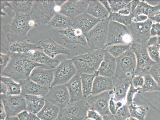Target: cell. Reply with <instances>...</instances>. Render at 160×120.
Listing matches in <instances>:
<instances>
[{
  "label": "cell",
  "instance_id": "obj_1",
  "mask_svg": "<svg viewBox=\"0 0 160 120\" xmlns=\"http://www.w3.org/2000/svg\"><path fill=\"white\" fill-rule=\"evenodd\" d=\"M9 53L11 61L6 68L1 73V75L9 77L17 83H20L29 78L32 71L36 67L47 68L33 62L27 54Z\"/></svg>",
  "mask_w": 160,
  "mask_h": 120
},
{
  "label": "cell",
  "instance_id": "obj_2",
  "mask_svg": "<svg viewBox=\"0 0 160 120\" xmlns=\"http://www.w3.org/2000/svg\"><path fill=\"white\" fill-rule=\"evenodd\" d=\"M36 25L30 14L14 12L9 25L5 27L8 33L7 39L11 42L27 40L29 32Z\"/></svg>",
  "mask_w": 160,
  "mask_h": 120
},
{
  "label": "cell",
  "instance_id": "obj_3",
  "mask_svg": "<svg viewBox=\"0 0 160 120\" xmlns=\"http://www.w3.org/2000/svg\"><path fill=\"white\" fill-rule=\"evenodd\" d=\"M104 51L89 48L86 53L72 58L78 72L80 74H94L97 72L104 57Z\"/></svg>",
  "mask_w": 160,
  "mask_h": 120
},
{
  "label": "cell",
  "instance_id": "obj_4",
  "mask_svg": "<svg viewBox=\"0 0 160 120\" xmlns=\"http://www.w3.org/2000/svg\"><path fill=\"white\" fill-rule=\"evenodd\" d=\"M116 69L115 77L119 79L132 83L136 69V55L132 49H129L116 58Z\"/></svg>",
  "mask_w": 160,
  "mask_h": 120
},
{
  "label": "cell",
  "instance_id": "obj_5",
  "mask_svg": "<svg viewBox=\"0 0 160 120\" xmlns=\"http://www.w3.org/2000/svg\"><path fill=\"white\" fill-rule=\"evenodd\" d=\"M109 20H101L85 35L87 45L92 49L104 50L107 45Z\"/></svg>",
  "mask_w": 160,
  "mask_h": 120
},
{
  "label": "cell",
  "instance_id": "obj_6",
  "mask_svg": "<svg viewBox=\"0 0 160 120\" xmlns=\"http://www.w3.org/2000/svg\"><path fill=\"white\" fill-rule=\"evenodd\" d=\"M56 7L54 1H34L30 15L36 25H48L57 14Z\"/></svg>",
  "mask_w": 160,
  "mask_h": 120
},
{
  "label": "cell",
  "instance_id": "obj_7",
  "mask_svg": "<svg viewBox=\"0 0 160 120\" xmlns=\"http://www.w3.org/2000/svg\"><path fill=\"white\" fill-rule=\"evenodd\" d=\"M133 39L127 26L109 21L106 47L114 45L132 44Z\"/></svg>",
  "mask_w": 160,
  "mask_h": 120
},
{
  "label": "cell",
  "instance_id": "obj_8",
  "mask_svg": "<svg viewBox=\"0 0 160 120\" xmlns=\"http://www.w3.org/2000/svg\"><path fill=\"white\" fill-rule=\"evenodd\" d=\"M89 110L87 99H83L61 109L57 120H85Z\"/></svg>",
  "mask_w": 160,
  "mask_h": 120
},
{
  "label": "cell",
  "instance_id": "obj_9",
  "mask_svg": "<svg viewBox=\"0 0 160 120\" xmlns=\"http://www.w3.org/2000/svg\"><path fill=\"white\" fill-rule=\"evenodd\" d=\"M131 49L134 52L137 61V67L135 75L144 76L149 74L151 67L156 63L150 57L147 45L132 43Z\"/></svg>",
  "mask_w": 160,
  "mask_h": 120
},
{
  "label": "cell",
  "instance_id": "obj_10",
  "mask_svg": "<svg viewBox=\"0 0 160 120\" xmlns=\"http://www.w3.org/2000/svg\"><path fill=\"white\" fill-rule=\"evenodd\" d=\"M53 71L54 79L51 87L66 84L78 73L72 59L64 58Z\"/></svg>",
  "mask_w": 160,
  "mask_h": 120
},
{
  "label": "cell",
  "instance_id": "obj_11",
  "mask_svg": "<svg viewBox=\"0 0 160 120\" xmlns=\"http://www.w3.org/2000/svg\"><path fill=\"white\" fill-rule=\"evenodd\" d=\"M1 103L6 113L7 117H17L19 114L27 110L25 97L22 95H1Z\"/></svg>",
  "mask_w": 160,
  "mask_h": 120
},
{
  "label": "cell",
  "instance_id": "obj_12",
  "mask_svg": "<svg viewBox=\"0 0 160 120\" xmlns=\"http://www.w3.org/2000/svg\"><path fill=\"white\" fill-rule=\"evenodd\" d=\"M153 23V21L149 18L144 22H133L127 26L133 39L132 43L148 44V41L151 37L150 30Z\"/></svg>",
  "mask_w": 160,
  "mask_h": 120
},
{
  "label": "cell",
  "instance_id": "obj_13",
  "mask_svg": "<svg viewBox=\"0 0 160 120\" xmlns=\"http://www.w3.org/2000/svg\"><path fill=\"white\" fill-rule=\"evenodd\" d=\"M112 95V90L98 95H91L87 99L89 110L97 111L102 116L111 115L109 111V104Z\"/></svg>",
  "mask_w": 160,
  "mask_h": 120
},
{
  "label": "cell",
  "instance_id": "obj_14",
  "mask_svg": "<svg viewBox=\"0 0 160 120\" xmlns=\"http://www.w3.org/2000/svg\"><path fill=\"white\" fill-rule=\"evenodd\" d=\"M44 97L46 101L59 107L60 109L70 103L69 92L65 85L51 87Z\"/></svg>",
  "mask_w": 160,
  "mask_h": 120
},
{
  "label": "cell",
  "instance_id": "obj_15",
  "mask_svg": "<svg viewBox=\"0 0 160 120\" xmlns=\"http://www.w3.org/2000/svg\"><path fill=\"white\" fill-rule=\"evenodd\" d=\"M89 1H68L60 7L59 14L72 19L86 12Z\"/></svg>",
  "mask_w": 160,
  "mask_h": 120
},
{
  "label": "cell",
  "instance_id": "obj_16",
  "mask_svg": "<svg viewBox=\"0 0 160 120\" xmlns=\"http://www.w3.org/2000/svg\"><path fill=\"white\" fill-rule=\"evenodd\" d=\"M61 38L67 44L79 45L83 46H88L85 35L78 29L69 27L62 31H59Z\"/></svg>",
  "mask_w": 160,
  "mask_h": 120
},
{
  "label": "cell",
  "instance_id": "obj_17",
  "mask_svg": "<svg viewBox=\"0 0 160 120\" xmlns=\"http://www.w3.org/2000/svg\"><path fill=\"white\" fill-rule=\"evenodd\" d=\"M29 78L40 85L51 87L54 79L53 69L42 67H36L32 71Z\"/></svg>",
  "mask_w": 160,
  "mask_h": 120
},
{
  "label": "cell",
  "instance_id": "obj_18",
  "mask_svg": "<svg viewBox=\"0 0 160 120\" xmlns=\"http://www.w3.org/2000/svg\"><path fill=\"white\" fill-rule=\"evenodd\" d=\"M71 27L81 30L84 35L88 33L100 20L86 12L72 19Z\"/></svg>",
  "mask_w": 160,
  "mask_h": 120
},
{
  "label": "cell",
  "instance_id": "obj_19",
  "mask_svg": "<svg viewBox=\"0 0 160 120\" xmlns=\"http://www.w3.org/2000/svg\"><path fill=\"white\" fill-rule=\"evenodd\" d=\"M40 44L43 52L52 58L59 55H70L71 54L70 49L65 47L64 45L58 44L53 39L41 41Z\"/></svg>",
  "mask_w": 160,
  "mask_h": 120
},
{
  "label": "cell",
  "instance_id": "obj_20",
  "mask_svg": "<svg viewBox=\"0 0 160 120\" xmlns=\"http://www.w3.org/2000/svg\"><path fill=\"white\" fill-rule=\"evenodd\" d=\"M20 84L21 87V95L24 96L36 95L45 97L51 88L38 84L30 78L22 81Z\"/></svg>",
  "mask_w": 160,
  "mask_h": 120
},
{
  "label": "cell",
  "instance_id": "obj_21",
  "mask_svg": "<svg viewBox=\"0 0 160 120\" xmlns=\"http://www.w3.org/2000/svg\"><path fill=\"white\" fill-rule=\"evenodd\" d=\"M33 62L44 66L47 68L54 69L60 63L62 58H52L42 50H37L27 54Z\"/></svg>",
  "mask_w": 160,
  "mask_h": 120
},
{
  "label": "cell",
  "instance_id": "obj_22",
  "mask_svg": "<svg viewBox=\"0 0 160 120\" xmlns=\"http://www.w3.org/2000/svg\"><path fill=\"white\" fill-rule=\"evenodd\" d=\"M104 51V57L97 72L98 75L113 79L116 74V58Z\"/></svg>",
  "mask_w": 160,
  "mask_h": 120
},
{
  "label": "cell",
  "instance_id": "obj_23",
  "mask_svg": "<svg viewBox=\"0 0 160 120\" xmlns=\"http://www.w3.org/2000/svg\"><path fill=\"white\" fill-rule=\"evenodd\" d=\"M69 92L70 103L84 99L81 85V74L78 73L68 83L65 84Z\"/></svg>",
  "mask_w": 160,
  "mask_h": 120
},
{
  "label": "cell",
  "instance_id": "obj_24",
  "mask_svg": "<svg viewBox=\"0 0 160 120\" xmlns=\"http://www.w3.org/2000/svg\"><path fill=\"white\" fill-rule=\"evenodd\" d=\"M41 41L36 44L29 43L26 41H16L11 42L5 46L8 53L17 54H28L33 51L42 50L41 47L38 46Z\"/></svg>",
  "mask_w": 160,
  "mask_h": 120
},
{
  "label": "cell",
  "instance_id": "obj_25",
  "mask_svg": "<svg viewBox=\"0 0 160 120\" xmlns=\"http://www.w3.org/2000/svg\"><path fill=\"white\" fill-rule=\"evenodd\" d=\"M113 87L112 97L116 102H123L126 100L128 90L131 83L124 81L114 77L113 78Z\"/></svg>",
  "mask_w": 160,
  "mask_h": 120
},
{
  "label": "cell",
  "instance_id": "obj_26",
  "mask_svg": "<svg viewBox=\"0 0 160 120\" xmlns=\"http://www.w3.org/2000/svg\"><path fill=\"white\" fill-rule=\"evenodd\" d=\"M113 87V79L98 75L94 79L91 95H94L110 91Z\"/></svg>",
  "mask_w": 160,
  "mask_h": 120
},
{
  "label": "cell",
  "instance_id": "obj_27",
  "mask_svg": "<svg viewBox=\"0 0 160 120\" xmlns=\"http://www.w3.org/2000/svg\"><path fill=\"white\" fill-rule=\"evenodd\" d=\"M86 12L100 20L109 18L110 13L105 8L100 1H89Z\"/></svg>",
  "mask_w": 160,
  "mask_h": 120
},
{
  "label": "cell",
  "instance_id": "obj_28",
  "mask_svg": "<svg viewBox=\"0 0 160 120\" xmlns=\"http://www.w3.org/2000/svg\"><path fill=\"white\" fill-rule=\"evenodd\" d=\"M160 13V2L157 5H152L145 1H141L140 3L132 14L135 16L143 14L149 18Z\"/></svg>",
  "mask_w": 160,
  "mask_h": 120
},
{
  "label": "cell",
  "instance_id": "obj_29",
  "mask_svg": "<svg viewBox=\"0 0 160 120\" xmlns=\"http://www.w3.org/2000/svg\"><path fill=\"white\" fill-rule=\"evenodd\" d=\"M72 20L63 14L57 13L48 25L49 28L62 31L70 27Z\"/></svg>",
  "mask_w": 160,
  "mask_h": 120
},
{
  "label": "cell",
  "instance_id": "obj_30",
  "mask_svg": "<svg viewBox=\"0 0 160 120\" xmlns=\"http://www.w3.org/2000/svg\"><path fill=\"white\" fill-rule=\"evenodd\" d=\"M27 110L31 113L37 114L42 109L46 103L44 97L40 96L26 95Z\"/></svg>",
  "mask_w": 160,
  "mask_h": 120
},
{
  "label": "cell",
  "instance_id": "obj_31",
  "mask_svg": "<svg viewBox=\"0 0 160 120\" xmlns=\"http://www.w3.org/2000/svg\"><path fill=\"white\" fill-rule=\"evenodd\" d=\"M60 110L59 107L46 101L44 106L36 115L41 120H57Z\"/></svg>",
  "mask_w": 160,
  "mask_h": 120
},
{
  "label": "cell",
  "instance_id": "obj_32",
  "mask_svg": "<svg viewBox=\"0 0 160 120\" xmlns=\"http://www.w3.org/2000/svg\"><path fill=\"white\" fill-rule=\"evenodd\" d=\"M98 75L97 71L94 74H81V85L84 99H87L91 95L94 79Z\"/></svg>",
  "mask_w": 160,
  "mask_h": 120
},
{
  "label": "cell",
  "instance_id": "obj_33",
  "mask_svg": "<svg viewBox=\"0 0 160 120\" xmlns=\"http://www.w3.org/2000/svg\"><path fill=\"white\" fill-rule=\"evenodd\" d=\"M14 13L30 14L34 1H9Z\"/></svg>",
  "mask_w": 160,
  "mask_h": 120
},
{
  "label": "cell",
  "instance_id": "obj_34",
  "mask_svg": "<svg viewBox=\"0 0 160 120\" xmlns=\"http://www.w3.org/2000/svg\"><path fill=\"white\" fill-rule=\"evenodd\" d=\"M131 117L139 120H144L146 118L149 108L148 106L142 105L138 106L133 102L128 105Z\"/></svg>",
  "mask_w": 160,
  "mask_h": 120
},
{
  "label": "cell",
  "instance_id": "obj_35",
  "mask_svg": "<svg viewBox=\"0 0 160 120\" xmlns=\"http://www.w3.org/2000/svg\"><path fill=\"white\" fill-rule=\"evenodd\" d=\"M1 82L5 83L6 85L8 90L7 95H21V87L20 83L9 77L2 76H1Z\"/></svg>",
  "mask_w": 160,
  "mask_h": 120
},
{
  "label": "cell",
  "instance_id": "obj_36",
  "mask_svg": "<svg viewBox=\"0 0 160 120\" xmlns=\"http://www.w3.org/2000/svg\"><path fill=\"white\" fill-rule=\"evenodd\" d=\"M132 44L114 45L106 47L104 50L117 58L131 49Z\"/></svg>",
  "mask_w": 160,
  "mask_h": 120
},
{
  "label": "cell",
  "instance_id": "obj_37",
  "mask_svg": "<svg viewBox=\"0 0 160 120\" xmlns=\"http://www.w3.org/2000/svg\"><path fill=\"white\" fill-rule=\"evenodd\" d=\"M144 83L141 91L142 93L153 91H160V88L154 79L149 74L143 76Z\"/></svg>",
  "mask_w": 160,
  "mask_h": 120
},
{
  "label": "cell",
  "instance_id": "obj_38",
  "mask_svg": "<svg viewBox=\"0 0 160 120\" xmlns=\"http://www.w3.org/2000/svg\"><path fill=\"white\" fill-rule=\"evenodd\" d=\"M133 17L134 16L132 14L126 16L118 13H111L108 19L110 21L116 22L127 27L133 23Z\"/></svg>",
  "mask_w": 160,
  "mask_h": 120
},
{
  "label": "cell",
  "instance_id": "obj_39",
  "mask_svg": "<svg viewBox=\"0 0 160 120\" xmlns=\"http://www.w3.org/2000/svg\"><path fill=\"white\" fill-rule=\"evenodd\" d=\"M131 1H108L112 13H118L131 2Z\"/></svg>",
  "mask_w": 160,
  "mask_h": 120
},
{
  "label": "cell",
  "instance_id": "obj_40",
  "mask_svg": "<svg viewBox=\"0 0 160 120\" xmlns=\"http://www.w3.org/2000/svg\"><path fill=\"white\" fill-rule=\"evenodd\" d=\"M117 120H126L131 117L128 106L126 104L123 105L114 115Z\"/></svg>",
  "mask_w": 160,
  "mask_h": 120
},
{
  "label": "cell",
  "instance_id": "obj_41",
  "mask_svg": "<svg viewBox=\"0 0 160 120\" xmlns=\"http://www.w3.org/2000/svg\"><path fill=\"white\" fill-rule=\"evenodd\" d=\"M160 47L157 46H148V51L150 57L156 63L160 62Z\"/></svg>",
  "mask_w": 160,
  "mask_h": 120
},
{
  "label": "cell",
  "instance_id": "obj_42",
  "mask_svg": "<svg viewBox=\"0 0 160 120\" xmlns=\"http://www.w3.org/2000/svg\"><path fill=\"white\" fill-rule=\"evenodd\" d=\"M149 74L154 79L160 88V62L155 63L151 67Z\"/></svg>",
  "mask_w": 160,
  "mask_h": 120
},
{
  "label": "cell",
  "instance_id": "obj_43",
  "mask_svg": "<svg viewBox=\"0 0 160 120\" xmlns=\"http://www.w3.org/2000/svg\"><path fill=\"white\" fill-rule=\"evenodd\" d=\"M141 89L140 88H135L132 84V83H131L130 87L128 90L127 96H126V105L128 106L134 102V98L135 95L140 91Z\"/></svg>",
  "mask_w": 160,
  "mask_h": 120
},
{
  "label": "cell",
  "instance_id": "obj_44",
  "mask_svg": "<svg viewBox=\"0 0 160 120\" xmlns=\"http://www.w3.org/2000/svg\"><path fill=\"white\" fill-rule=\"evenodd\" d=\"M124 105L123 102H116L112 96L109 104V109L110 113L112 115H115L118 109Z\"/></svg>",
  "mask_w": 160,
  "mask_h": 120
},
{
  "label": "cell",
  "instance_id": "obj_45",
  "mask_svg": "<svg viewBox=\"0 0 160 120\" xmlns=\"http://www.w3.org/2000/svg\"><path fill=\"white\" fill-rule=\"evenodd\" d=\"M144 83V78L143 76L135 75L132 79V84L135 88L142 89Z\"/></svg>",
  "mask_w": 160,
  "mask_h": 120
},
{
  "label": "cell",
  "instance_id": "obj_46",
  "mask_svg": "<svg viewBox=\"0 0 160 120\" xmlns=\"http://www.w3.org/2000/svg\"><path fill=\"white\" fill-rule=\"evenodd\" d=\"M11 56L9 53L1 54V73L5 69L11 61Z\"/></svg>",
  "mask_w": 160,
  "mask_h": 120
},
{
  "label": "cell",
  "instance_id": "obj_47",
  "mask_svg": "<svg viewBox=\"0 0 160 120\" xmlns=\"http://www.w3.org/2000/svg\"><path fill=\"white\" fill-rule=\"evenodd\" d=\"M87 118L92 120H103V116L97 111L89 110L87 112Z\"/></svg>",
  "mask_w": 160,
  "mask_h": 120
},
{
  "label": "cell",
  "instance_id": "obj_48",
  "mask_svg": "<svg viewBox=\"0 0 160 120\" xmlns=\"http://www.w3.org/2000/svg\"><path fill=\"white\" fill-rule=\"evenodd\" d=\"M150 34L151 36H160V23H153L151 26Z\"/></svg>",
  "mask_w": 160,
  "mask_h": 120
},
{
  "label": "cell",
  "instance_id": "obj_49",
  "mask_svg": "<svg viewBox=\"0 0 160 120\" xmlns=\"http://www.w3.org/2000/svg\"><path fill=\"white\" fill-rule=\"evenodd\" d=\"M148 46H157L160 47V36H151L148 42Z\"/></svg>",
  "mask_w": 160,
  "mask_h": 120
},
{
  "label": "cell",
  "instance_id": "obj_50",
  "mask_svg": "<svg viewBox=\"0 0 160 120\" xmlns=\"http://www.w3.org/2000/svg\"><path fill=\"white\" fill-rule=\"evenodd\" d=\"M1 16H5L6 15L5 9L7 7L11 8L12 10V7L10 5L9 1H1Z\"/></svg>",
  "mask_w": 160,
  "mask_h": 120
},
{
  "label": "cell",
  "instance_id": "obj_51",
  "mask_svg": "<svg viewBox=\"0 0 160 120\" xmlns=\"http://www.w3.org/2000/svg\"><path fill=\"white\" fill-rule=\"evenodd\" d=\"M131 2L128 4L126 7L120 10L118 12L119 14H122V15L128 16L132 14L131 5Z\"/></svg>",
  "mask_w": 160,
  "mask_h": 120
},
{
  "label": "cell",
  "instance_id": "obj_52",
  "mask_svg": "<svg viewBox=\"0 0 160 120\" xmlns=\"http://www.w3.org/2000/svg\"><path fill=\"white\" fill-rule=\"evenodd\" d=\"M149 19L148 16L143 14H140L134 17L133 19V22L139 23L144 22Z\"/></svg>",
  "mask_w": 160,
  "mask_h": 120
},
{
  "label": "cell",
  "instance_id": "obj_53",
  "mask_svg": "<svg viewBox=\"0 0 160 120\" xmlns=\"http://www.w3.org/2000/svg\"><path fill=\"white\" fill-rule=\"evenodd\" d=\"M141 1H133L131 2V5L132 14H133L135 10H136L137 7L140 3Z\"/></svg>",
  "mask_w": 160,
  "mask_h": 120
},
{
  "label": "cell",
  "instance_id": "obj_54",
  "mask_svg": "<svg viewBox=\"0 0 160 120\" xmlns=\"http://www.w3.org/2000/svg\"><path fill=\"white\" fill-rule=\"evenodd\" d=\"M8 90L5 83L1 82V94L7 95Z\"/></svg>",
  "mask_w": 160,
  "mask_h": 120
},
{
  "label": "cell",
  "instance_id": "obj_55",
  "mask_svg": "<svg viewBox=\"0 0 160 120\" xmlns=\"http://www.w3.org/2000/svg\"><path fill=\"white\" fill-rule=\"evenodd\" d=\"M7 115L2 103H1V120H6Z\"/></svg>",
  "mask_w": 160,
  "mask_h": 120
},
{
  "label": "cell",
  "instance_id": "obj_56",
  "mask_svg": "<svg viewBox=\"0 0 160 120\" xmlns=\"http://www.w3.org/2000/svg\"><path fill=\"white\" fill-rule=\"evenodd\" d=\"M100 2H101V3L104 6L105 8L107 9V11L110 13V14L112 13L111 7H110V4H109L108 1H100Z\"/></svg>",
  "mask_w": 160,
  "mask_h": 120
},
{
  "label": "cell",
  "instance_id": "obj_57",
  "mask_svg": "<svg viewBox=\"0 0 160 120\" xmlns=\"http://www.w3.org/2000/svg\"><path fill=\"white\" fill-rule=\"evenodd\" d=\"M149 19L152 20L153 22L154 21L155 23H160V13Z\"/></svg>",
  "mask_w": 160,
  "mask_h": 120
},
{
  "label": "cell",
  "instance_id": "obj_58",
  "mask_svg": "<svg viewBox=\"0 0 160 120\" xmlns=\"http://www.w3.org/2000/svg\"><path fill=\"white\" fill-rule=\"evenodd\" d=\"M103 120H117L114 115H105L103 116Z\"/></svg>",
  "mask_w": 160,
  "mask_h": 120
},
{
  "label": "cell",
  "instance_id": "obj_59",
  "mask_svg": "<svg viewBox=\"0 0 160 120\" xmlns=\"http://www.w3.org/2000/svg\"><path fill=\"white\" fill-rule=\"evenodd\" d=\"M66 1H54L55 3L56 6L61 7L65 3Z\"/></svg>",
  "mask_w": 160,
  "mask_h": 120
},
{
  "label": "cell",
  "instance_id": "obj_60",
  "mask_svg": "<svg viewBox=\"0 0 160 120\" xmlns=\"http://www.w3.org/2000/svg\"><path fill=\"white\" fill-rule=\"evenodd\" d=\"M126 120H139L138 119H136V118L132 117H130L128 118V119Z\"/></svg>",
  "mask_w": 160,
  "mask_h": 120
},
{
  "label": "cell",
  "instance_id": "obj_61",
  "mask_svg": "<svg viewBox=\"0 0 160 120\" xmlns=\"http://www.w3.org/2000/svg\"><path fill=\"white\" fill-rule=\"evenodd\" d=\"M85 120H92L91 119H89V118H86Z\"/></svg>",
  "mask_w": 160,
  "mask_h": 120
},
{
  "label": "cell",
  "instance_id": "obj_62",
  "mask_svg": "<svg viewBox=\"0 0 160 120\" xmlns=\"http://www.w3.org/2000/svg\"><path fill=\"white\" fill-rule=\"evenodd\" d=\"M159 53H160V48L159 49Z\"/></svg>",
  "mask_w": 160,
  "mask_h": 120
}]
</instances>
